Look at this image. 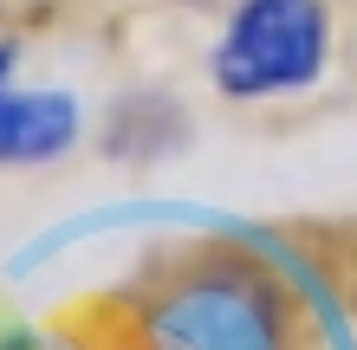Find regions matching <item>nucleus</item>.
Returning a JSON list of instances; mask_svg holds the SVG:
<instances>
[{
    "label": "nucleus",
    "mask_w": 357,
    "mask_h": 350,
    "mask_svg": "<svg viewBox=\"0 0 357 350\" xmlns=\"http://www.w3.org/2000/svg\"><path fill=\"white\" fill-rule=\"evenodd\" d=\"M331 65V13L325 0H241L215 46L221 97L260 104V97L312 91Z\"/></svg>",
    "instance_id": "nucleus-1"
},
{
    "label": "nucleus",
    "mask_w": 357,
    "mask_h": 350,
    "mask_svg": "<svg viewBox=\"0 0 357 350\" xmlns=\"http://www.w3.org/2000/svg\"><path fill=\"white\" fill-rule=\"evenodd\" d=\"M13 58V46H0V169H46L78 143L85 117L72 91H20Z\"/></svg>",
    "instance_id": "nucleus-2"
}]
</instances>
